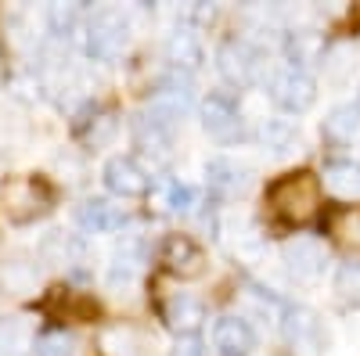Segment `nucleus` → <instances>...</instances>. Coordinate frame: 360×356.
<instances>
[{"label":"nucleus","instance_id":"obj_27","mask_svg":"<svg viewBox=\"0 0 360 356\" xmlns=\"http://www.w3.org/2000/svg\"><path fill=\"white\" fill-rule=\"evenodd\" d=\"M115 130H119V119L112 115V112H101L94 123L86 126V144H94V147H105L112 137H115Z\"/></svg>","mask_w":360,"mask_h":356},{"label":"nucleus","instance_id":"obj_25","mask_svg":"<svg viewBox=\"0 0 360 356\" xmlns=\"http://www.w3.org/2000/svg\"><path fill=\"white\" fill-rule=\"evenodd\" d=\"M79 342L65 331V328H51L37 338V356H76Z\"/></svg>","mask_w":360,"mask_h":356},{"label":"nucleus","instance_id":"obj_22","mask_svg":"<svg viewBox=\"0 0 360 356\" xmlns=\"http://www.w3.org/2000/svg\"><path fill=\"white\" fill-rule=\"evenodd\" d=\"M79 223L86 230H94V234H105V230L123 227V213H119L115 205H108L105 198H94V202H86L79 209Z\"/></svg>","mask_w":360,"mask_h":356},{"label":"nucleus","instance_id":"obj_24","mask_svg":"<svg viewBox=\"0 0 360 356\" xmlns=\"http://www.w3.org/2000/svg\"><path fill=\"white\" fill-rule=\"evenodd\" d=\"M335 295L342 306L360 310V259H349L335 270Z\"/></svg>","mask_w":360,"mask_h":356},{"label":"nucleus","instance_id":"obj_2","mask_svg":"<svg viewBox=\"0 0 360 356\" xmlns=\"http://www.w3.org/2000/svg\"><path fill=\"white\" fill-rule=\"evenodd\" d=\"M130 47V18L119 8H98L86 18V51L98 62H115Z\"/></svg>","mask_w":360,"mask_h":356},{"label":"nucleus","instance_id":"obj_9","mask_svg":"<svg viewBox=\"0 0 360 356\" xmlns=\"http://www.w3.org/2000/svg\"><path fill=\"white\" fill-rule=\"evenodd\" d=\"M202 126L217 144H234L245 137V119L238 112V105L224 94H209L202 105Z\"/></svg>","mask_w":360,"mask_h":356},{"label":"nucleus","instance_id":"obj_29","mask_svg":"<svg viewBox=\"0 0 360 356\" xmlns=\"http://www.w3.org/2000/svg\"><path fill=\"white\" fill-rule=\"evenodd\" d=\"M173 356H202V345H198L195 338H184V342H176Z\"/></svg>","mask_w":360,"mask_h":356},{"label":"nucleus","instance_id":"obj_17","mask_svg":"<svg viewBox=\"0 0 360 356\" xmlns=\"http://www.w3.org/2000/svg\"><path fill=\"white\" fill-rule=\"evenodd\" d=\"M162 317H166V324L173 331L191 335L198 324L205 320V306H202L198 295H191V291H173L166 299V306H162Z\"/></svg>","mask_w":360,"mask_h":356},{"label":"nucleus","instance_id":"obj_21","mask_svg":"<svg viewBox=\"0 0 360 356\" xmlns=\"http://www.w3.org/2000/svg\"><path fill=\"white\" fill-rule=\"evenodd\" d=\"M328 230L335 234V242L346 245L349 252H360V205H342L328 216Z\"/></svg>","mask_w":360,"mask_h":356},{"label":"nucleus","instance_id":"obj_12","mask_svg":"<svg viewBox=\"0 0 360 356\" xmlns=\"http://www.w3.org/2000/svg\"><path fill=\"white\" fill-rule=\"evenodd\" d=\"M144 263H148V245H144V237H141V234H127L123 242L115 245V252H112L108 284H112V288H130V284H137V277H141V270H144Z\"/></svg>","mask_w":360,"mask_h":356},{"label":"nucleus","instance_id":"obj_5","mask_svg":"<svg viewBox=\"0 0 360 356\" xmlns=\"http://www.w3.org/2000/svg\"><path fill=\"white\" fill-rule=\"evenodd\" d=\"M270 101L288 115H303L317 101V79L303 65H285L270 76Z\"/></svg>","mask_w":360,"mask_h":356},{"label":"nucleus","instance_id":"obj_13","mask_svg":"<svg viewBox=\"0 0 360 356\" xmlns=\"http://www.w3.org/2000/svg\"><path fill=\"white\" fill-rule=\"evenodd\" d=\"M321 76L332 91H346L360 76V51L353 44H332L321 54Z\"/></svg>","mask_w":360,"mask_h":356},{"label":"nucleus","instance_id":"obj_1","mask_svg":"<svg viewBox=\"0 0 360 356\" xmlns=\"http://www.w3.org/2000/svg\"><path fill=\"white\" fill-rule=\"evenodd\" d=\"M266 202L278 220L299 227L321 213V180L314 173H285L266 191Z\"/></svg>","mask_w":360,"mask_h":356},{"label":"nucleus","instance_id":"obj_14","mask_svg":"<svg viewBox=\"0 0 360 356\" xmlns=\"http://www.w3.org/2000/svg\"><path fill=\"white\" fill-rule=\"evenodd\" d=\"M101 349L105 356H155V338L130 324H115V328H105Z\"/></svg>","mask_w":360,"mask_h":356},{"label":"nucleus","instance_id":"obj_7","mask_svg":"<svg viewBox=\"0 0 360 356\" xmlns=\"http://www.w3.org/2000/svg\"><path fill=\"white\" fill-rule=\"evenodd\" d=\"M159 263L166 266V274L180 277V281H195L205 274V252L198 242H191L188 234H166L162 245H159Z\"/></svg>","mask_w":360,"mask_h":356},{"label":"nucleus","instance_id":"obj_20","mask_svg":"<svg viewBox=\"0 0 360 356\" xmlns=\"http://www.w3.org/2000/svg\"><path fill=\"white\" fill-rule=\"evenodd\" d=\"M29 352H37L33 328L22 317H11L0 324V356H29Z\"/></svg>","mask_w":360,"mask_h":356},{"label":"nucleus","instance_id":"obj_8","mask_svg":"<svg viewBox=\"0 0 360 356\" xmlns=\"http://www.w3.org/2000/svg\"><path fill=\"white\" fill-rule=\"evenodd\" d=\"M281 259H285V270L295 284H317L328 270V252L314 237H292L281 252Z\"/></svg>","mask_w":360,"mask_h":356},{"label":"nucleus","instance_id":"obj_16","mask_svg":"<svg viewBox=\"0 0 360 356\" xmlns=\"http://www.w3.org/2000/svg\"><path fill=\"white\" fill-rule=\"evenodd\" d=\"M321 133L335 147H356L360 144V105H335L324 115Z\"/></svg>","mask_w":360,"mask_h":356},{"label":"nucleus","instance_id":"obj_28","mask_svg":"<svg viewBox=\"0 0 360 356\" xmlns=\"http://www.w3.org/2000/svg\"><path fill=\"white\" fill-rule=\"evenodd\" d=\"M40 277L37 266H22V259H4V281L11 288H33Z\"/></svg>","mask_w":360,"mask_h":356},{"label":"nucleus","instance_id":"obj_18","mask_svg":"<svg viewBox=\"0 0 360 356\" xmlns=\"http://www.w3.org/2000/svg\"><path fill=\"white\" fill-rule=\"evenodd\" d=\"M166 58L173 62L176 72H195L202 65V40L191 29H173L166 40Z\"/></svg>","mask_w":360,"mask_h":356},{"label":"nucleus","instance_id":"obj_4","mask_svg":"<svg viewBox=\"0 0 360 356\" xmlns=\"http://www.w3.org/2000/svg\"><path fill=\"white\" fill-rule=\"evenodd\" d=\"M281 328H285V338H288V345H292L295 356H324L328 352V342H332V335H328L321 313L310 310V306H288Z\"/></svg>","mask_w":360,"mask_h":356},{"label":"nucleus","instance_id":"obj_11","mask_svg":"<svg viewBox=\"0 0 360 356\" xmlns=\"http://www.w3.org/2000/svg\"><path fill=\"white\" fill-rule=\"evenodd\" d=\"M205 184L217 198H242L252 187V169L231 155H217L205 162Z\"/></svg>","mask_w":360,"mask_h":356},{"label":"nucleus","instance_id":"obj_26","mask_svg":"<svg viewBox=\"0 0 360 356\" xmlns=\"http://www.w3.org/2000/svg\"><path fill=\"white\" fill-rule=\"evenodd\" d=\"M162 202H166V209L173 213H191L195 205H198V191L184 180H169L166 191H162Z\"/></svg>","mask_w":360,"mask_h":356},{"label":"nucleus","instance_id":"obj_15","mask_svg":"<svg viewBox=\"0 0 360 356\" xmlns=\"http://www.w3.org/2000/svg\"><path fill=\"white\" fill-rule=\"evenodd\" d=\"M213 345L220 349V356H252L256 331L242 317H220L213 324Z\"/></svg>","mask_w":360,"mask_h":356},{"label":"nucleus","instance_id":"obj_10","mask_svg":"<svg viewBox=\"0 0 360 356\" xmlns=\"http://www.w3.org/2000/svg\"><path fill=\"white\" fill-rule=\"evenodd\" d=\"M101 180L112 195L119 198H144L148 191H152V176H148V169L134 159V155H115L105 162L101 169Z\"/></svg>","mask_w":360,"mask_h":356},{"label":"nucleus","instance_id":"obj_6","mask_svg":"<svg viewBox=\"0 0 360 356\" xmlns=\"http://www.w3.org/2000/svg\"><path fill=\"white\" fill-rule=\"evenodd\" d=\"M259 51L249 44V40H224L220 51H217V69L224 76V83L238 86V91H245L259 79Z\"/></svg>","mask_w":360,"mask_h":356},{"label":"nucleus","instance_id":"obj_23","mask_svg":"<svg viewBox=\"0 0 360 356\" xmlns=\"http://www.w3.org/2000/svg\"><path fill=\"white\" fill-rule=\"evenodd\" d=\"M263 144L274 155H285L299 144V126L292 123V119H270V123L263 126Z\"/></svg>","mask_w":360,"mask_h":356},{"label":"nucleus","instance_id":"obj_3","mask_svg":"<svg viewBox=\"0 0 360 356\" xmlns=\"http://www.w3.org/2000/svg\"><path fill=\"white\" fill-rule=\"evenodd\" d=\"M0 202H4V213L15 223H29V220L51 213L54 191L44 180H37V176H11V180L0 184Z\"/></svg>","mask_w":360,"mask_h":356},{"label":"nucleus","instance_id":"obj_19","mask_svg":"<svg viewBox=\"0 0 360 356\" xmlns=\"http://www.w3.org/2000/svg\"><path fill=\"white\" fill-rule=\"evenodd\" d=\"M324 187L339 198H360V162L332 159L324 166Z\"/></svg>","mask_w":360,"mask_h":356}]
</instances>
